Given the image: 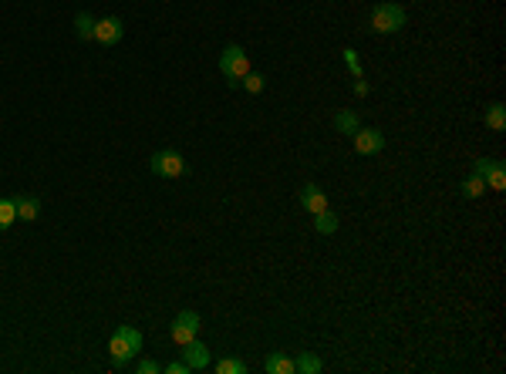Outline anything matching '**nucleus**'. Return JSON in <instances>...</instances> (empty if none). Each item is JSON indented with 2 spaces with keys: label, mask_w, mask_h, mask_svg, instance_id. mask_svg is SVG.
<instances>
[{
  "label": "nucleus",
  "mask_w": 506,
  "mask_h": 374,
  "mask_svg": "<svg viewBox=\"0 0 506 374\" xmlns=\"http://www.w3.org/2000/svg\"><path fill=\"white\" fill-rule=\"evenodd\" d=\"M405 7L402 3H395V0H385V3H378L375 10H371V31L375 34H395V31H402L405 27Z\"/></svg>",
  "instance_id": "1"
},
{
  "label": "nucleus",
  "mask_w": 506,
  "mask_h": 374,
  "mask_svg": "<svg viewBox=\"0 0 506 374\" xmlns=\"http://www.w3.org/2000/svg\"><path fill=\"white\" fill-rule=\"evenodd\" d=\"M250 71V57L247 51L240 48V44H230V48H223V55H219V75L230 78V85H240V78Z\"/></svg>",
  "instance_id": "2"
},
{
  "label": "nucleus",
  "mask_w": 506,
  "mask_h": 374,
  "mask_svg": "<svg viewBox=\"0 0 506 374\" xmlns=\"http://www.w3.org/2000/svg\"><path fill=\"white\" fill-rule=\"evenodd\" d=\"M149 168L156 172L159 179H179V175L186 172V159H182V152L162 149V152H156V155L149 159Z\"/></svg>",
  "instance_id": "3"
},
{
  "label": "nucleus",
  "mask_w": 506,
  "mask_h": 374,
  "mask_svg": "<svg viewBox=\"0 0 506 374\" xmlns=\"http://www.w3.org/2000/svg\"><path fill=\"white\" fill-rule=\"evenodd\" d=\"M196 331H199V314L196 310H179L173 320V327H169V334H173V340L182 347V344H189L196 337Z\"/></svg>",
  "instance_id": "4"
},
{
  "label": "nucleus",
  "mask_w": 506,
  "mask_h": 374,
  "mask_svg": "<svg viewBox=\"0 0 506 374\" xmlns=\"http://www.w3.org/2000/svg\"><path fill=\"white\" fill-rule=\"evenodd\" d=\"M351 142H354L358 155H378V152L385 149V135L378 129H358L351 135Z\"/></svg>",
  "instance_id": "5"
},
{
  "label": "nucleus",
  "mask_w": 506,
  "mask_h": 374,
  "mask_svg": "<svg viewBox=\"0 0 506 374\" xmlns=\"http://www.w3.org/2000/svg\"><path fill=\"white\" fill-rule=\"evenodd\" d=\"M182 361L189 364V371H206L210 364H213V357H210V347L203 344V340H189V344H182Z\"/></svg>",
  "instance_id": "6"
},
{
  "label": "nucleus",
  "mask_w": 506,
  "mask_h": 374,
  "mask_svg": "<svg viewBox=\"0 0 506 374\" xmlns=\"http://www.w3.org/2000/svg\"><path fill=\"white\" fill-rule=\"evenodd\" d=\"M122 34H125V27H122V20H118V17L95 20V41H98V44L112 48V44H118V41H122Z\"/></svg>",
  "instance_id": "7"
},
{
  "label": "nucleus",
  "mask_w": 506,
  "mask_h": 374,
  "mask_svg": "<svg viewBox=\"0 0 506 374\" xmlns=\"http://www.w3.org/2000/svg\"><path fill=\"white\" fill-rule=\"evenodd\" d=\"M301 206L308 209V213H321V209H328V192L317 186V182H308V186L301 189Z\"/></svg>",
  "instance_id": "8"
},
{
  "label": "nucleus",
  "mask_w": 506,
  "mask_h": 374,
  "mask_svg": "<svg viewBox=\"0 0 506 374\" xmlns=\"http://www.w3.org/2000/svg\"><path fill=\"white\" fill-rule=\"evenodd\" d=\"M108 354H112V364H115L118 371H122V368H125V364H129L132 357H138L136 351H132V347L125 344V337L118 334V331H115L112 337H108Z\"/></svg>",
  "instance_id": "9"
},
{
  "label": "nucleus",
  "mask_w": 506,
  "mask_h": 374,
  "mask_svg": "<svg viewBox=\"0 0 506 374\" xmlns=\"http://www.w3.org/2000/svg\"><path fill=\"white\" fill-rule=\"evenodd\" d=\"M263 371L267 374H297V368H294V357H287L284 351H273V354L263 361Z\"/></svg>",
  "instance_id": "10"
},
{
  "label": "nucleus",
  "mask_w": 506,
  "mask_h": 374,
  "mask_svg": "<svg viewBox=\"0 0 506 374\" xmlns=\"http://www.w3.org/2000/svg\"><path fill=\"white\" fill-rule=\"evenodd\" d=\"M294 368H297V374H321L324 371L321 357L314 354V351H301V354L294 357Z\"/></svg>",
  "instance_id": "11"
},
{
  "label": "nucleus",
  "mask_w": 506,
  "mask_h": 374,
  "mask_svg": "<svg viewBox=\"0 0 506 374\" xmlns=\"http://www.w3.org/2000/svg\"><path fill=\"white\" fill-rule=\"evenodd\" d=\"M38 216H41V199H34V196H20L17 199V220L34 223Z\"/></svg>",
  "instance_id": "12"
},
{
  "label": "nucleus",
  "mask_w": 506,
  "mask_h": 374,
  "mask_svg": "<svg viewBox=\"0 0 506 374\" xmlns=\"http://www.w3.org/2000/svg\"><path fill=\"white\" fill-rule=\"evenodd\" d=\"M14 223H17V199L0 196V233H3V229H10Z\"/></svg>",
  "instance_id": "13"
},
{
  "label": "nucleus",
  "mask_w": 506,
  "mask_h": 374,
  "mask_svg": "<svg viewBox=\"0 0 506 374\" xmlns=\"http://www.w3.org/2000/svg\"><path fill=\"white\" fill-rule=\"evenodd\" d=\"M334 129L341 131V135H354V131L361 129V122H358V115L351 112V108H345V112L334 115Z\"/></svg>",
  "instance_id": "14"
},
{
  "label": "nucleus",
  "mask_w": 506,
  "mask_h": 374,
  "mask_svg": "<svg viewBox=\"0 0 506 374\" xmlns=\"http://www.w3.org/2000/svg\"><path fill=\"white\" fill-rule=\"evenodd\" d=\"M75 34H78V41H95V17L88 10H81L75 17Z\"/></svg>",
  "instance_id": "15"
},
{
  "label": "nucleus",
  "mask_w": 506,
  "mask_h": 374,
  "mask_svg": "<svg viewBox=\"0 0 506 374\" xmlns=\"http://www.w3.org/2000/svg\"><path fill=\"white\" fill-rule=\"evenodd\" d=\"M314 229H317V233H324V236H331L334 229H338V216H334L331 209L314 213Z\"/></svg>",
  "instance_id": "16"
},
{
  "label": "nucleus",
  "mask_w": 506,
  "mask_h": 374,
  "mask_svg": "<svg viewBox=\"0 0 506 374\" xmlns=\"http://www.w3.org/2000/svg\"><path fill=\"white\" fill-rule=\"evenodd\" d=\"M486 125L493 131H503L506 129V105H500V101H493L486 108Z\"/></svg>",
  "instance_id": "17"
},
{
  "label": "nucleus",
  "mask_w": 506,
  "mask_h": 374,
  "mask_svg": "<svg viewBox=\"0 0 506 374\" xmlns=\"http://www.w3.org/2000/svg\"><path fill=\"white\" fill-rule=\"evenodd\" d=\"M486 189H496V192L506 189V166L500 162V159H496V166L486 172Z\"/></svg>",
  "instance_id": "18"
},
{
  "label": "nucleus",
  "mask_w": 506,
  "mask_h": 374,
  "mask_svg": "<svg viewBox=\"0 0 506 374\" xmlns=\"http://www.w3.org/2000/svg\"><path fill=\"white\" fill-rule=\"evenodd\" d=\"M463 196H466V199H479V196H483V192H486V179H479V175H469L466 182H463Z\"/></svg>",
  "instance_id": "19"
},
{
  "label": "nucleus",
  "mask_w": 506,
  "mask_h": 374,
  "mask_svg": "<svg viewBox=\"0 0 506 374\" xmlns=\"http://www.w3.org/2000/svg\"><path fill=\"white\" fill-rule=\"evenodd\" d=\"M115 331H118V334H122V337H125V344H129V347H132L136 354H138V351H142V334H138V331H136V327H132V324H118Z\"/></svg>",
  "instance_id": "20"
},
{
  "label": "nucleus",
  "mask_w": 506,
  "mask_h": 374,
  "mask_svg": "<svg viewBox=\"0 0 506 374\" xmlns=\"http://www.w3.org/2000/svg\"><path fill=\"white\" fill-rule=\"evenodd\" d=\"M216 374H247V364L236 357H223V361H216Z\"/></svg>",
  "instance_id": "21"
},
{
  "label": "nucleus",
  "mask_w": 506,
  "mask_h": 374,
  "mask_svg": "<svg viewBox=\"0 0 506 374\" xmlns=\"http://www.w3.org/2000/svg\"><path fill=\"white\" fill-rule=\"evenodd\" d=\"M240 85H243V92L260 94V92H263V75H256V71H247V75L240 78Z\"/></svg>",
  "instance_id": "22"
},
{
  "label": "nucleus",
  "mask_w": 506,
  "mask_h": 374,
  "mask_svg": "<svg viewBox=\"0 0 506 374\" xmlns=\"http://www.w3.org/2000/svg\"><path fill=\"white\" fill-rule=\"evenodd\" d=\"M341 55H345V64H348V71H351V75H354V78H361V61H358V51H354V48H345Z\"/></svg>",
  "instance_id": "23"
},
{
  "label": "nucleus",
  "mask_w": 506,
  "mask_h": 374,
  "mask_svg": "<svg viewBox=\"0 0 506 374\" xmlns=\"http://www.w3.org/2000/svg\"><path fill=\"white\" fill-rule=\"evenodd\" d=\"M136 374H162V364L159 361H149V357H142L136 364Z\"/></svg>",
  "instance_id": "24"
},
{
  "label": "nucleus",
  "mask_w": 506,
  "mask_h": 374,
  "mask_svg": "<svg viewBox=\"0 0 506 374\" xmlns=\"http://www.w3.org/2000/svg\"><path fill=\"white\" fill-rule=\"evenodd\" d=\"M496 166V159H476V166H472V175H479V179H486V172Z\"/></svg>",
  "instance_id": "25"
},
{
  "label": "nucleus",
  "mask_w": 506,
  "mask_h": 374,
  "mask_svg": "<svg viewBox=\"0 0 506 374\" xmlns=\"http://www.w3.org/2000/svg\"><path fill=\"white\" fill-rule=\"evenodd\" d=\"M162 374H189V364L186 361H173V364H166Z\"/></svg>",
  "instance_id": "26"
},
{
  "label": "nucleus",
  "mask_w": 506,
  "mask_h": 374,
  "mask_svg": "<svg viewBox=\"0 0 506 374\" xmlns=\"http://www.w3.org/2000/svg\"><path fill=\"white\" fill-rule=\"evenodd\" d=\"M354 94H358V98H365V94H368V85H365V81H361V78H358V81H354Z\"/></svg>",
  "instance_id": "27"
}]
</instances>
